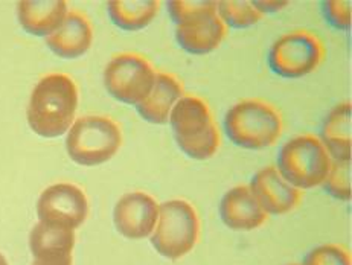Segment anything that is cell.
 <instances>
[{
  "label": "cell",
  "instance_id": "6da1fadb",
  "mask_svg": "<svg viewBox=\"0 0 352 265\" xmlns=\"http://www.w3.org/2000/svg\"><path fill=\"white\" fill-rule=\"evenodd\" d=\"M78 87L66 73H47L34 86L26 119L37 136L55 139L66 135L75 122Z\"/></svg>",
  "mask_w": 352,
  "mask_h": 265
},
{
  "label": "cell",
  "instance_id": "7a4b0ae2",
  "mask_svg": "<svg viewBox=\"0 0 352 265\" xmlns=\"http://www.w3.org/2000/svg\"><path fill=\"white\" fill-rule=\"evenodd\" d=\"M168 124L171 125L175 143L189 159L205 162L220 150V130L212 111L201 97L183 95L174 106Z\"/></svg>",
  "mask_w": 352,
  "mask_h": 265
},
{
  "label": "cell",
  "instance_id": "3957f363",
  "mask_svg": "<svg viewBox=\"0 0 352 265\" xmlns=\"http://www.w3.org/2000/svg\"><path fill=\"white\" fill-rule=\"evenodd\" d=\"M283 130V116L276 107L256 97L234 104L224 116L228 139L243 150L269 148L279 141Z\"/></svg>",
  "mask_w": 352,
  "mask_h": 265
},
{
  "label": "cell",
  "instance_id": "277c9868",
  "mask_svg": "<svg viewBox=\"0 0 352 265\" xmlns=\"http://www.w3.org/2000/svg\"><path fill=\"white\" fill-rule=\"evenodd\" d=\"M122 145L118 122L104 115H87L75 119L67 131L66 150L70 160L81 166H98L116 156Z\"/></svg>",
  "mask_w": 352,
  "mask_h": 265
},
{
  "label": "cell",
  "instance_id": "5b68a950",
  "mask_svg": "<svg viewBox=\"0 0 352 265\" xmlns=\"http://www.w3.org/2000/svg\"><path fill=\"white\" fill-rule=\"evenodd\" d=\"M331 162L318 136L300 135L280 146L276 170L296 189L307 191L325 181Z\"/></svg>",
  "mask_w": 352,
  "mask_h": 265
},
{
  "label": "cell",
  "instance_id": "8992f818",
  "mask_svg": "<svg viewBox=\"0 0 352 265\" xmlns=\"http://www.w3.org/2000/svg\"><path fill=\"white\" fill-rule=\"evenodd\" d=\"M200 235V221L195 209L185 200H170L159 206L151 244L166 260L177 261L195 247Z\"/></svg>",
  "mask_w": 352,
  "mask_h": 265
},
{
  "label": "cell",
  "instance_id": "52a82bcc",
  "mask_svg": "<svg viewBox=\"0 0 352 265\" xmlns=\"http://www.w3.org/2000/svg\"><path fill=\"white\" fill-rule=\"evenodd\" d=\"M325 58V45L313 32L299 30L284 34L272 45L267 62L280 78L298 80L316 72Z\"/></svg>",
  "mask_w": 352,
  "mask_h": 265
},
{
  "label": "cell",
  "instance_id": "ba28073f",
  "mask_svg": "<svg viewBox=\"0 0 352 265\" xmlns=\"http://www.w3.org/2000/svg\"><path fill=\"white\" fill-rule=\"evenodd\" d=\"M157 72L145 57L124 52L111 57L104 69V86L116 101L138 107L151 93Z\"/></svg>",
  "mask_w": 352,
  "mask_h": 265
},
{
  "label": "cell",
  "instance_id": "9c48e42d",
  "mask_svg": "<svg viewBox=\"0 0 352 265\" xmlns=\"http://www.w3.org/2000/svg\"><path fill=\"white\" fill-rule=\"evenodd\" d=\"M89 201L86 194L72 183H55L40 194L37 217L52 226L78 229L87 218Z\"/></svg>",
  "mask_w": 352,
  "mask_h": 265
},
{
  "label": "cell",
  "instance_id": "30bf717a",
  "mask_svg": "<svg viewBox=\"0 0 352 265\" xmlns=\"http://www.w3.org/2000/svg\"><path fill=\"white\" fill-rule=\"evenodd\" d=\"M228 27L217 14V2L210 8L175 25V40L179 46L192 55H208L221 46Z\"/></svg>",
  "mask_w": 352,
  "mask_h": 265
},
{
  "label": "cell",
  "instance_id": "8fae6325",
  "mask_svg": "<svg viewBox=\"0 0 352 265\" xmlns=\"http://www.w3.org/2000/svg\"><path fill=\"white\" fill-rule=\"evenodd\" d=\"M157 217L156 200L142 191L124 194L113 211L116 230L129 240L148 238L156 227Z\"/></svg>",
  "mask_w": 352,
  "mask_h": 265
},
{
  "label": "cell",
  "instance_id": "7c38bea8",
  "mask_svg": "<svg viewBox=\"0 0 352 265\" xmlns=\"http://www.w3.org/2000/svg\"><path fill=\"white\" fill-rule=\"evenodd\" d=\"M75 232L38 221L30 233L32 265H72Z\"/></svg>",
  "mask_w": 352,
  "mask_h": 265
},
{
  "label": "cell",
  "instance_id": "4fadbf2b",
  "mask_svg": "<svg viewBox=\"0 0 352 265\" xmlns=\"http://www.w3.org/2000/svg\"><path fill=\"white\" fill-rule=\"evenodd\" d=\"M249 186L267 215L292 212L300 201V191L280 176L276 166H265L259 170Z\"/></svg>",
  "mask_w": 352,
  "mask_h": 265
},
{
  "label": "cell",
  "instance_id": "5bb4252c",
  "mask_svg": "<svg viewBox=\"0 0 352 265\" xmlns=\"http://www.w3.org/2000/svg\"><path fill=\"white\" fill-rule=\"evenodd\" d=\"M218 212L224 224L236 232H250L267 220V214L248 185H238L224 194Z\"/></svg>",
  "mask_w": 352,
  "mask_h": 265
},
{
  "label": "cell",
  "instance_id": "9a60e30c",
  "mask_svg": "<svg viewBox=\"0 0 352 265\" xmlns=\"http://www.w3.org/2000/svg\"><path fill=\"white\" fill-rule=\"evenodd\" d=\"M91 41L94 27L89 19L80 11H69L63 25L46 38V45L60 58L75 60L89 52Z\"/></svg>",
  "mask_w": 352,
  "mask_h": 265
},
{
  "label": "cell",
  "instance_id": "2e32d148",
  "mask_svg": "<svg viewBox=\"0 0 352 265\" xmlns=\"http://www.w3.org/2000/svg\"><path fill=\"white\" fill-rule=\"evenodd\" d=\"M69 8L65 0H23L17 3V19L25 32L49 37L65 22Z\"/></svg>",
  "mask_w": 352,
  "mask_h": 265
},
{
  "label": "cell",
  "instance_id": "e0dca14e",
  "mask_svg": "<svg viewBox=\"0 0 352 265\" xmlns=\"http://www.w3.org/2000/svg\"><path fill=\"white\" fill-rule=\"evenodd\" d=\"M183 95H185V89L177 76L168 72H157L151 93L144 102L139 104L136 110L144 121L154 125H164L168 124L174 106Z\"/></svg>",
  "mask_w": 352,
  "mask_h": 265
},
{
  "label": "cell",
  "instance_id": "ac0fdd59",
  "mask_svg": "<svg viewBox=\"0 0 352 265\" xmlns=\"http://www.w3.org/2000/svg\"><path fill=\"white\" fill-rule=\"evenodd\" d=\"M352 108L342 102L327 115L320 128V142L333 160L352 159Z\"/></svg>",
  "mask_w": 352,
  "mask_h": 265
},
{
  "label": "cell",
  "instance_id": "d6986e66",
  "mask_svg": "<svg viewBox=\"0 0 352 265\" xmlns=\"http://www.w3.org/2000/svg\"><path fill=\"white\" fill-rule=\"evenodd\" d=\"M156 0H111L107 3L109 17L122 31H140L159 14Z\"/></svg>",
  "mask_w": 352,
  "mask_h": 265
},
{
  "label": "cell",
  "instance_id": "ffe728a7",
  "mask_svg": "<svg viewBox=\"0 0 352 265\" xmlns=\"http://www.w3.org/2000/svg\"><path fill=\"white\" fill-rule=\"evenodd\" d=\"M217 14L226 27L234 30H248L263 17L249 0H221L217 2Z\"/></svg>",
  "mask_w": 352,
  "mask_h": 265
},
{
  "label": "cell",
  "instance_id": "44dd1931",
  "mask_svg": "<svg viewBox=\"0 0 352 265\" xmlns=\"http://www.w3.org/2000/svg\"><path fill=\"white\" fill-rule=\"evenodd\" d=\"M322 186L331 197L340 201H349L351 189V160H333L328 176Z\"/></svg>",
  "mask_w": 352,
  "mask_h": 265
},
{
  "label": "cell",
  "instance_id": "7402d4cb",
  "mask_svg": "<svg viewBox=\"0 0 352 265\" xmlns=\"http://www.w3.org/2000/svg\"><path fill=\"white\" fill-rule=\"evenodd\" d=\"M302 265H351V256L346 249L336 244H323L313 249Z\"/></svg>",
  "mask_w": 352,
  "mask_h": 265
},
{
  "label": "cell",
  "instance_id": "603a6c76",
  "mask_svg": "<svg viewBox=\"0 0 352 265\" xmlns=\"http://www.w3.org/2000/svg\"><path fill=\"white\" fill-rule=\"evenodd\" d=\"M215 2L214 0H171L166 3L168 14H170L174 25H179L183 20L195 16L206 8H210Z\"/></svg>",
  "mask_w": 352,
  "mask_h": 265
},
{
  "label": "cell",
  "instance_id": "cb8c5ba5",
  "mask_svg": "<svg viewBox=\"0 0 352 265\" xmlns=\"http://www.w3.org/2000/svg\"><path fill=\"white\" fill-rule=\"evenodd\" d=\"M323 16L336 30L346 31L351 27V2L349 0H328L323 2Z\"/></svg>",
  "mask_w": 352,
  "mask_h": 265
},
{
  "label": "cell",
  "instance_id": "d4e9b609",
  "mask_svg": "<svg viewBox=\"0 0 352 265\" xmlns=\"http://www.w3.org/2000/svg\"><path fill=\"white\" fill-rule=\"evenodd\" d=\"M253 6L263 14H273L278 11H283L285 6H288V2H265V0H256V2H252Z\"/></svg>",
  "mask_w": 352,
  "mask_h": 265
},
{
  "label": "cell",
  "instance_id": "484cf974",
  "mask_svg": "<svg viewBox=\"0 0 352 265\" xmlns=\"http://www.w3.org/2000/svg\"><path fill=\"white\" fill-rule=\"evenodd\" d=\"M0 265H8V261L5 260V256L0 253Z\"/></svg>",
  "mask_w": 352,
  "mask_h": 265
},
{
  "label": "cell",
  "instance_id": "4316f807",
  "mask_svg": "<svg viewBox=\"0 0 352 265\" xmlns=\"http://www.w3.org/2000/svg\"><path fill=\"white\" fill-rule=\"evenodd\" d=\"M288 265H299V264H288Z\"/></svg>",
  "mask_w": 352,
  "mask_h": 265
}]
</instances>
